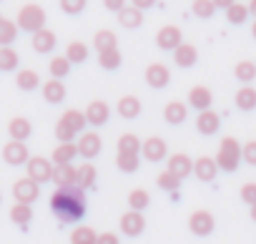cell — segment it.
Here are the masks:
<instances>
[{"mask_svg": "<svg viewBox=\"0 0 256 244\" xmlns=\"http://www.w3.org/2000/svg\"><path fill=\"white\" fill-rule=\"evenodd\" d=\"M50 211L63 224H73V221L83 219V214H86V191L78 189V186L56 189L53 196H50Z\"/></svg>", "mask_w": 256, "mask_h": 244, "instance_id": "1", "label": "cell"}, {"mask_svg": "<svg viewBox=\"0 0 256 244\" xmlns=\"http://www.w3.org/2000/svg\"><path fill=\"white\" fill-rule=\"evenodd\" d=\"M18 28L20 31H26V33H38V31H43L46 28V11L40 8V6H36V3H28V6H23L20 11H18Z\"/></svg>", "mask_w": 256, "mask_h": 244, "instance_id": "2", "label": "cell"}, {"mask_svg": "<svg viewBox=\"0 0 256 244\" xmlns=\"http://www.w3.org/2000/svg\"><path fill=\"white\" fill-rule=\"evenodd\" d=\"M238 161H241V144L234 136H224L221 146H218V154H216L218 169L221 171H236Z\"/></svg>", "mask_w": 256, "mask_h": 244, "instance_id": "3", "label": "cell"}, {"mask_svg": "<svg viewBox=\"0 0 256 244\" xmlns=\"http://www.w3.org/2000/svg\"><path fill=\"white\" fill-rule=\"evenodd\" d=\"M28 169V179H33L36 184H46V181H53V161H48L46 156H30V161L26 164Z\"/></svg>", "mask_w": 256, "mask_h": 244, "instance_id": "4", "label": "cell"}, {"mask_svg": "<svg viewBox=\"0 0 256 244\" xmlns=\"http://www.w3.org/2000/svg\"><path fill=\"white\" fill-rule=\"evenodd\" d=\"M214 226H216V219H214V214L206 211V209H196V211L188 216V229H191V234H196V236H208V234L214 231Z\"/></svg>", "mask_w": 256, "mask_h": 244, "instance_id": "5", "label": "cell"}, {"mask_svg": "<svg viewBox=\"0 0 256 244\" xmlns=\"http://www.w3.org/2000/svg\"><path fill=\"white\" fill-rule=\"evenodd\" d=\"M13 196H16V204H33L38 196H40V184H36L33 179H18L13 184Z\"/></svg>", "mask_w": 256, "mask_h": 244, "instance_id": "6", "label": "cell"}, {"mask_svg": "<svg viewBox=\"0 0 256 244\" xmlns=\"http://www.w3.org/2000/svg\"><path fill=\"white\" fill-rule=\"evenodd\" d=\"M3 159L8 166H23L30 161V154H28V146L26 141H8L3 146Z\"/></svg>", "mask_w": 256, "mask_h": 244, "instance_id": "7", "label": "cell"}, {"mask_svg": "<svg viewBox=\"0 0 256 244\" xmlns=\"http://www.w3.org/2000/svg\"><path fill=\"white\" fill-rule=\"evenodd\" d=\"M146 229V219L141 211H134V209H128L123 216H120V234L126 236H141Z\"/></svg>", "mask_w": 256, "mask_h": 244, "instance_id": "8", "label": "cell"}, {"mask_svg": "<svg viewBox=\"0 0 256 244\" xmlns=\"http://www.w3.org/2000/svg\"><path fill=\"white\" fill-rule=\"evenodd\" d=\"M144 78H146V83L151 86V88H166L168 83H171V71H168V66H164V63H151V66H146V73H144Z\"/></svg>", "mask_w": 256, "mask_h": 244, "instance_id": "9", "label": "cell"}, {"mask_svg": "<svg viewBox=\"0 0 256 244\" xmlns=\"http://www.w3.org/2000/svg\"><path fill=\"white\" fill-rule=\"evenodd\" d=\"M83 113H86L88 126H106L108 118H110V108H108L106 101H90Z\"/></svg>", "mask_w": 256, "mask_h": 244, "instance_id": "10", "label": "cell"}, {"mask_svg": "<svg viewBox=\"0 0 256 244\" xmlns=\"http://www.w3.org/2000/svg\"><path fill=\"white\" fill-rule=\"evenodd\" d=\"M181 43H184V38H181V28L178 26H164L156 33V46L164 48V51H176Z\"/></svg>", "mask_w": 256, "mask_h": 244, "instance_id": "11", "label": "cell"}, {"mask_svg": "<svg viewBox=\"0 0 256 244\" xmlns=\"http://www.w3.org/2000/svg\"><path fill=\"white\" fill-rule=\"evenodd\" d=\"M100 149H103V141H100V136L96 134V131H86L80 139H78V154L83 156V159H96L98 154H100Z\"/></svg>", "mask_w": 256, "mask_h": 244, "instance_id": "12", "label": "cell"}, {"mask_svg": "<svg viewBox=\"0 0 256 244\" xmlns=\"http://www.w3.org/2000/svg\"><path fill=\"white\" fill-rule=\"evenodd\" d=\"M141 154H144V159H148V161L156 164V161H164V159L168 156V146H166V141H164L161 136H151V139L144 141Z\"/></svg>", "mask_w": 256, "mask_h": 244, "instance_id": "13", "label": "cell"}, {"mask_svg": "<svg viewBox=\"0 0 256 244\" xmlns=\"http://www.w3.org/2000/svg\"><path fill=\"white\" fill-rule=\"evenodd\" d=\"M211 103H214V93H211V88H206V86H194V88L188 91V106L196 108L198 113L208 111Z\"/></svg>", "mask_w": 256, "mask_h": 244, "instance_id": "14", "label": "cell"}, {"mask_svg": "<svg viewBox=\"0 0 256 244\" xmlns=\"http://www.w3.org/2000/svg\"><path fill=\"white\" fill-rule=\"evenodd\" d=\"M164 118L168 126H181L184 121L188 118V103L184 101H168L166 108H164Z\"/></svg>", "mask_w": 256, "mask_h": 244, "instance_id": "15", "label": "cell"}, {"mask_svg": "<svg viewBox=\"0 0 256 244\" xmlns=\"http://www.w3.org/2000/svg\"><path fill=\"white\" fill-rule=\"evenodd\" d=\"M218 126H221V116L216 111H211V108L198 113V118H196V131L201 136H214L218 131Z\"/></svg>", "mask_w": 256, "mask_h": 244, "instance_id": "16", "label": "cell"}, {"mask_svg": "<svg viewBox=\"0 0 256 244\" xmlns=\"http://www.w3.org/2000/svg\"><path fill=\"white\" fill-rule=\"evenodd\" d=\"M141 98L138 96H120L118 98V116L126 118V121H134L141 116Z\"/></svg>", "mask_w": 256, "mask_h": 244, "instance_id": "17", "label": "cell"}, {"mask_svg": "<svg viewBox=\"0 0 256 244\" xmlns=\"http://www.w3.org/2000/svg\"><path fill=\"white\" fill-rule=\"evenodd\" d=\"M53 181L58 189H70V186H78V169L73 164H66V166H56L53 171Z\"/></svg>", "mask_w": 256, "mask_h": 244, "instance_id": "18", "label": "cell"}, {"mask_svg": "<svg viewBox=\"0 0 256 244\" xmlns=\"http://www.w3.org/2000/svg\"><path fill=\"white\" fill-rule=\"evenodd\" d=\"M216 171H218V164L211 156H198L194 161V174L198 176V181H214L216 179Z\"/></svg>", "mask_w": 256, "mask_h": 244, "instance_id": "19", "label": "cell"}, {"mask_svg": "<svg viewBox=\"0 0 256 244\" xmlns=\"http://www.w3.org/2000/svg\"><path fill=\"white\" fill-rule=\"evenodd\" d=\"M196 61H198V51H196V46H191V43H181V46L174 51V63H176L178 68H191V66H196Z\"/></svg>", "mask_w": 256, "mask_h": 244, "instance_id": "20", "label": "cell"}, {"mask_svg": "<svg viewBox=\"0 0 256 244\" xmlns=\"http://www.w3.org/2000/svg\"><path fill=\"white\" fill-rule=\"evenodd\" d=\"M166 169L171 174H176L178 179H186L188 174H194V161L186 154H174V156H168V166Z\"/></svg>", "mask_w": 256, "mask_h": 244, "instance_id": "21", "label": "cell"}, {"mask_svg": "<svg viewBox=\"0 0 256 244\" xmlns=\"http://www.w3.org/2000/svg\"><path fill=\"white\" fill-rule=\"evenodd\" d=\"M8 134H10V141H26V139L33 134V126H30L28 118L16 116V118L8 121Z\"/></svg>", "mask_w": 256, "mask_h": 244, "instance_id": "22", "label": "cell"}, {"mask_svg": "<svg viewBox=\"0 0 256 244\" xmlns=\"http://www.w3.org/2000/svg\"><path fill=\"white\" fill-rule=\"evenodd\" d=\"M56 43H58V38H56V33L48 31V28L38 31V33L30 38V46H33L36 53H50V51L56 48Z\"/></svg>", "mask_w": 256, "mask_h": 244, "instance_id": "23", "label": "cell"}, {"mask_svg": "<svg viewBox=\"0 0 256 244\" xmlns=\"http://www.w3.org/2000/svg\"><path fill=\"white\" fill-rule=\"evenodd\" d=\"M40 88H43V98H46L48 103L58 106V103H63V101H66V86H63V81L50 78V81H46Z\"/></svg>", "mask_w": 256, "mask_h": 244, "instance_id": "24", "label": "cell"}, {"mask_svg": "<svg viewBox=\"0 0 256 244\" xmlns=\"http://www.w3.org/2000/svg\"><path fill=\"white\" fill-rule=\"evenodd\" d=\"M118 23L128 31H134V28H141L144 26V11H138L136 6H126L120 13H118Z\"/></svg>", "mask_w": 256, "mask_h": 244, "instance_id": "25", "label": "cell"}, {"mask_svg": "<svg viewBox=\"0 0 256 244\" xmlns=\"http://www.w3.org/2000/svg\"><path fill=\"white\" fill-rule=\"evenodd\" d=\"M76 156H80V154H78V144H58V146L53 149L50 161H53L56 166H66V164H73Z\"/></svg>", "mask_w": 256, "mask_h": 244, "instance_id": "26", "label": "cell"}, {"mask_svg": "<svg viewBox=\"0 0 256 244\" xmlns=\"http://www.w3.org/2000/svg\"><path fill=\"white\" fill-rule=\"evenodd\" d=\"M93 46H96V51H98V53L116 51V48H118V38H116V33H113V31L103 28V31H98V33L93 36Z\"/></svg>", "mask_w": 256, "mask_h": 244, "instance_id": "27", "label": "cell"}, {"mask_svg": "<svg viewBox=\"0 0 256 244\" xmlns=\"http://www.w3.org/2000/svg\"><path fill=\"white\" fill-rule=\"evenodd\" d=\"M60 121L68 126V129H73L76 134L78 131H83L86 126H88V121H86V113L83 111H78V108H68L63 116H60Z\"/></svg>", "mask_w": 256, "mask_h": 244, "instance_id": "28", "label": "cell"}, {"mask_svg": "<svg viewBox=\"0 0 256 244\" xmlns=\"http://www.w3.org/2000/svg\"><path fill=\"white\" fill-rule=\"evenodd\" d=\"M66 58L70 61V66H80V63H86V61H88V46H86L83 41H73V43H68V48H66Z\"/></svg>", "mask_w": 256, "mask_h": 244, "instance_id": "29", "label": "cell"}, {"mask_svg": "<svg viewBox=\"0 0 256 244\" xmlns=\"http://www.w3.org/2000/svg\"><path fill=\"white\" fill-rule=\"evenodd\" d=\"M16 86H18L20 91H36V88L43 86V83H40V76H38L36 71L23 68V71H18V76H16Z\"/></svg>", "mask_w": 256, "mask_h": 244, "instance_id": "30", "label": "cell"}, {"mask_svg": "<svg viewBox=\"0 0 256 244\" xmlns=\"http://www.w3.org/2000/svg\"><path fill=\"white\" fill-rule=\"evenodd\" d=\"M236 106L241 108V111H254L256 108V88L254 86H241L238 91H236Z\"/></svg>", "mask_w": 256, "mask_h": 244, "instance_id": "31", "label": "cell"}, {"mask_svg": "<svg viewBox=\"0 0 256 244\" xmlns=\"http://www.w3.org/2000/svg\"><path fill=\"white\" fill-rule=\"evenodd\" d=\"M96 179H98V174H96V166L90 161H86V164L78 166V189L86 191V189L96 186Z\"/></svg>", "mask_w": 256, "mask_h": 244, "instance_id": "32", "label": "cell"}, {"mask_svg": "<svg viewBox=\"0 0 256 244\" xmlns=\"http://www.w3.org/2000/svg\"><path fill=\"white\" fill-rule=\"evenodd\" d=\"M144 149V141L136 134H123L118 139V154H138Z\"/></svg>", "mask_w": 256, "mask_h": 244, "instance_id": "33", "label": "cell"}, {"mask_svg": "<svg viewBox=\"0 0 256 244\" xmlns=\"http://www.w3.org/2000/svg\"><path fill=\"white\" fill-rule=\"evenodd\" d=\"M18 23H13V21H3L0 23V48H10V43H16V38H18Z\"/></svg>", "mask_w": 256, "mask_h": 244, "instance_id": "34", "label": "cell"}, {"mask_svg": "<svg viewBox=\"0 0 256 244\" xmlns=\"http://www.w3.org/2000/svg\"><path fill=\"white\" fill-rule=\"evenodd\" d=\"M70 244H98V234L93 226H76L70 231Z\"/></svg>", "mask_w": 256, "mask_h": 244, "instance_id": "35", "label": "cell"}, {"mask_svg": "<svg viewBox=\"0 0 256 244\" xmlns=\"http://www.w3.org/2000/svg\"><path fill=\"white\" fill-rule=\"evenodd\" d=\"M116 166L123 174H134V171H138L141 159H138V154H116Z\"/></svg>", "mask_w": 256, "mask_h": 244, "instance_id": "36", "label": "cell"}, {"mask_svg": "<svg viewBox=\"0 0 256 244\" xmlns=\"http://www.w3.org/2000/svg\"><path fill=\"white\" fill-rule=\"evenodd\" d=\"M48 71H50V76H53V78L63 81V78L70 73V61H68L66 56H56V58H50V63H48Z\"/></svg>", "mask_w": 256, "mask_h": 244, "instance_id": "37", "label": "cell"}, {"mask_svg": "<svg viewBox=\"0 0 256 244\" xmlns=\"http://www.w3.org/2000/svg\"><path fill=\"white\" fill-rule=\"evenodd\" d=\"M30 219H33L30 204H16V206H10V221H16L18 226H28Z\"/></svg>", "mask_w": 256, "mask_h": 244, "instance_id": "38", "label": "cell"}, {"mask_svg": "<svg viewBox=\"0 0 256 244\" xmlns=\"http://www.w3.org/2000/svg\"><path fill=\"white\" fill-rule=\"evenodd\" d=\"M148 204H151V194L146 189H134L131 194H128V206H131L134 211H144Z\"/></svg>", "mask_w": 256, "mask_h": 244, "instance_id": "39", "label": "cell"}, {"mask_svg": "<svg viewBox=\"0 0 256 244\" xmlns=\"http://www.w3.org/2000/svg\"><path fill=\"white\" fill-rule=\"evenodd\" d=\"M248 16H251V13H248V6H244V3H234V6L226 11V21H228L231 26H244Z\"/></svg>", "mask_w": 256, "mask_h": 244, "instance_id": "40", "label": "cell"}, {"mask_svg": "<svg viewBox=\"0 0 256 244\" xmlns=\"http://www.w3.org/2000/svg\"><path fill=\"white\" fill-rule=\"evenodd\" d=\"M234 76H236L241 83H254V78H256V63H254V61H241V63H236Z\"/></svg>", "mask_w": 256, "mask_h": 244, "instance_id": "41", "label": "cell"}, {"mask_svg": "<svg viewBox=\"0 0 256 244\" xmlns=\"http://www.w3.org/2000/svg\"><path fill=\"white\" fill-rule=\"evenodd\" d=\"M194 8V16L196 18H201V21H208L214 13H216V6H214V0H194V3H191Z\"/></svg>", "mask_w": 256, "mask_h": 244, "instance_id": "42", "label": "cell"}, {"mask_svg": "<svg viewBox=\"0 0 256 244\" xmlns=\"http://www.w3.org/2000/svg\"><path fill=\"white\" fill-rule=\"evenodd\" d=\"M156 184H158V186H161L164 191H171V194H174V191H178V186H181V179H178L176 174H171V171L166 169V171H161V174H158Z\"/></svg>", "mask_w": 256, "mask_h": 244, "instance_id": "43", "label": "cell"}, {"mask_svg": "<svg viewBox=\"0 0 256 244\" xmlns=\"http://www.w3.org/2000/svg\"><path fill=\"white\" fill-rule=\"evenodd\" d=\"M18 63H20V58L13 48H0V71H16Z\"/></svg>", "mask_w": 256, "mask_h": 244, "instance_id": "44", "label": "cell"}, {"mask_svg": "<svg viewBox=\"0 0 256 244\" xmlns=\"http://www.w3.org/2000/svg\"><path fill=\"white\" fill-rule=\"evenodd\" d=\"M120 51L116 48V51H106V53H98V63L106 68V71H116L118 66H120Z\"/></svg>", "mask_w": 256, "mask_h": 244, "instance_id": "45", "label": "cell"}, {"mask_svg": "<svg viewBox=\"0 0 256 244\" xmlns=\"http://www.w3.org/2000/svg\"><path fill=\"white\" fill-rule=\"evenodd\" d=\"M86 6H88V0H60V11L66 16H78L86 11Z\"/></svg>", "mask_w": 256, "mask_h": 244, "instance_id": "46", "label": "cell"}, {"mask_svg": "<svg viewBox=\"0 0 256 244\" xmlns=\"http://www.w3.org/2000/svg\"><path fill=\"white\" fill-rule=\"evenodd\" d=\"M56 139H58L60 144H76V141H73V139H76V131L68 129L63 121H58V124H56Z\"/></svg>", "mask_w": 256, "mask_h": 244, "instance_id": "47", "label": "cell"}, {"mask_svg": "<svg viewBox=\"0 0 256 244\" xmlns=\"http://www.w3.org/2000/svg\"><path fill=\"white\" fill-rule=\"evenodd\" d=\"M241 159L248 164V166H256V141H246L241 146Z\"/></svg>", "mask_w": 256, "mask_h": 244, "instance_id": "48", "label": "cell"}, {"mask_svg": "<svg viewBox=\"0 0 256 244\" xmlns=\"http://www.w3.org/2000/svg\"><path fill=\"white\" fill-rule=\"evenodd\" d=\"M241 201H246L248 206L256 204V184H254V181H248V184L241 186Z\"/></svg>", "mask_w": 256, "mask_h": 244, "instance_id": "49", "label": "cell"}, {"mask_svg": "<svg viewBox=\"0 0 256 244\" xmlns=\"http://www.w3.org/2000/svg\"><path fill=\"white\" fill-rule=\"evenodd\" d=\"M98 244H120V239L113 231H103V234H98Z\"/></svg>", "mask_w": 256, "mask_h": 244, "instance_id": "50", "label": "cell"}, {"mask_svg": "<svg viewBox=\"0 0 256 244\" xmlns=\"http://www.w3.org/2000/svg\"><path fill=\"white\" fill-rule=\"evenodd\" d=\"M103 6L110 11V13H120L126 8V0H103Z\"/></svg>", "mask_w": 256, "mask_h": 244, "instance_id": "51", "label": "cell"}, {"mask_svg": "<svg viewBox=\"0 0 256 244\" xmlns=\"http://www.w3.org/2000/svg\"><path fill=\"white\" fill-rule=\"evenodd\" d=\"M131 6H136L138 11H146V8H154L156 0H131Z\"/></svg>", "mask_w": 256, "mask_h": 244, "instance_id": "52", "label": "cell"}, {"mask_svg": "<svg viewBox=\"0 0 256 244\" xmlns=\"http://www.w3.org/2000/svg\"><path fill=\"white\" fill-rule=\"evenodd\" d=\"M234 3H236V0H214V6H216V8H224V11H228Z\"/></svg>", "mask_w": 256, "mask_h": 244, "instance_id": "53", "label": "cell"}, {"mask_svg": "<svg viewBox=\"0 0 256 244\" xmlns=\"http://www.w3.org/2000/svg\"><path fill=\"white\" fill-rule=\"evenodd\" d=\"M248 13L256 18V0H251V3H248Z\"/></svg>", "mask_w": 256, "mask_h": 244, "instance_id": "54", "label": "cell"}, {"mask_svg": "<svg viewBox=\"0 0 256 244\" xmlns=\"http://www.w3.org/2000/svg\"><path fill=\"white\" fill-rule=\"evenodd\" d=\"M251 221H256V204L251 206Z\"/></svg>", "mask_w": 256, "mask_h": 244, "instance_id": "55", "label": "cell"}, {"mask_svg": "<svg viewBox=\"0 0 256 244\" xmlns=\"http://www.w3.org/2000/svg\"><path fill=\"white\" fill-rule=\"evenodd\" d=\"M251 36H254V41H256V21H254V26H251Z\"/></svg>", "mask_w": 256, "mask_h": 244, "instance_id": "56", "label": "cell"}, {"mask_svg": "<svg viewBox=\"0 0 256 244\" xmlns=\"http://www.w3.org/2000/svg\"><path fill=\"white\" fill-rule=\"evenodd\" d=\"M3 21H6V18H3V16H0V23H3Z\"/></svg>", "mask_w": 256, "mask_h": 244, "instance_id": "57", "label": "cell"}, {"mask_svg": "<svg viewBox=\"0 0 256 244\" xmlns=\"http://www.w3.org/2000/svg\"><path fill=\"white\" fill-rule=\"evenodd\" d=\"M0 201H3V194H0Z\"/></svg>", "mask_w": 256, "mask_h": 244, "instance_id": "58", "label": "cell"}, {"mask_svg": "<svg viewBox=\"0 0 256 244\" xmlns=\"http://www.w3.org/2000/svg\"><path fill=\"white\" fill-rule=\"evenodd\" d=\"M0 3H3V0H0Z\"/></svg>", "mask_w": 256, "mask_h": 244, "instance_id": "59", "label": "cell"}]
</instances>
